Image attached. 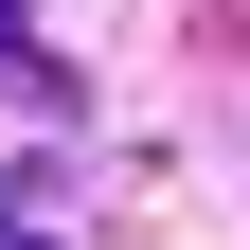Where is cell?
<instances>
[{
    "instance_id": "obj_1",
    "label": "cell",
    "mask_w": 250,
    "mask_h": 250,
    "mask_svg": "<svg viewBox=\"0 0 250 250\" xmlns=\"http://www.w3.org/2000/svg\"><path fill=\"white\" fill-rule=\"evenodd\" d=\"M0 107H36V125H72V54L36 36V0H0Z\"/></svg>"
},
{
    "instance_id": "obj_2",
    "label": "cell",
    "mask_w": 250,
    "mask_h": 250,
    "mask_svg": "<svg viewBox=\"0 0 250 250\" xmlns=\"http://www.w3.org/2000/svg\"><path fill=\"white\" fill-rule=\"evenodd\" d=\"M0 250H54V232H18V214H0Z\"/></svg>"
}]
</instances>
